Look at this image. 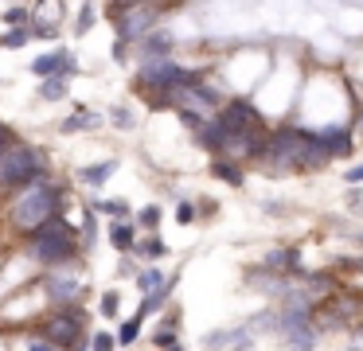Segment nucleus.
I'll use <instances>...</instances> for the list:
<instances>
[{
  "instance_id": "nucleus-35",
  "label": "nucleus",
  "mask_w": 363,
  "mask_h": 351,
  "mask_svg": "<svg viewBox=\"0 0 363 351\" xmlns=\"http://www.w3.org/2000/svg\"><path fill=\"white\" fill-rule=\"evenodd\" d=\"M12 140H16V133H12L9 125H0V156H4V148H9Z\"/></svg>"
},
{
  "instance_id": "nucleus-25",
  "label": "nucleus",
  "mask_w": 363,
  "mask_h": 351,
  "mask_svg": "<svg viewBox=\"0 0 363 351\" xmlns=\"http://www.w3.org/2000/svg\"><path fill=\"white\" fill-rule=\"evenodd\" d=\"M28 39H32V31H28V28H16V31H9V35L0 39V47H24Z\"/></svg>"
},
{
  "instance_id": "nucleus-6",
  "label": "nucleus",
  "mask_w": 363,
  "mask_h": 351,
  "mask_svg": "<svg viewBox=\"0 0 363 351\" xmlns=\"http://www.w3.org/2000/svg\"><path fill=\"white\" fill-rule=\"evenodd\" d=\"M308 145H313V137L308 133H297V129H281L269 137V160L281 164V168H305V152Z\"/></svg>"
},
{
  "instance_id": "nucleus-22",
  "label": "nucleus",
  "mask_w": 363,
  "mask_h": 351,
  "mask_svg": "<svg viewBox=\"0 0 363 351\" xmlns=\"http://www.w3.org/2000/svg\"><path fill=\"white\" fill-rule=\"evenodd\" d=\"M141 320H145V316H141V312H137L133 320H125V324L118 328V343H121V347H129V343L137 340V332H141Z\"/></svg>"
},
{
  "instance_id": "nucleus-2",
  "label": "nucleus",
  "mask_w": 363,
  "mask_h": 351,
  "mask_svg": "<svg viewBox=\"0 0 363 351\" xmlns=\"http://www.w3.org/2000/svg\"><path fill=\"white\" fill-rule=\"evenodd\" d=\"M28 250H32V257L43 262V265H63V262H71L74 250H79V230L55 215V218H48L43 226L32 230Z\"/></svg>"
},
{
  "instance_id": "nucleus-21",
  "label": "nucleus",
  "mask_w": 363,
  "mask_h": 351,
  "mask_svg": "<svg viewBox=\"0 0 363 351\" xmlns=\"http://www.w3.org/2000/svg\"><path fill=\"white\" fill-rule=\"evenodd\" d=\"M90 125H98V113H90V109H79L74 117H67L63 121V133H74V129H90Z\"/></svg>"
},
{
  "instance_id": "nucleus-15",
  "label": "nucleus",
  "mask_w": 363,
  "mask_h": 351,
  "mask_svg": "<svg viewBox=\"0 0 363 351\" xmlns=\"http://www.w3.org/2000/svg\"><path fill=\"white\" fill-rule=\"evenodd\" d=\"M113 168H118V164H113V160L90 164V168H82V172H79V179H82V184H90V187H102L106 179H110V172H113Z\"/></svg>"
},
{
  "instance_id": "nucleus-7",
  "label": "nucleus",
  "mask_w": 363,
  "mask_h": 351,
  "mask_svg": "<svg viewBox=\"0 0 363 351\" xmlns=\"http://www.w3.org/2000/svg\"><path fill=\"white\" fill-rule=\"evenodd\" d=\"M113 23H118V39H125V43L129 39H141V35H149V31L157 28V8L137 0V4L121 8V16Z\"/></svg>"
},
{
  "instance_id": "nucleus-38",
  "label": "nucleus",
  "mask_w": 363,
  "mask_h": 351,
  "mask_svg": "<svg viewBox=\"0 0 363 351\" xmlns=\"http://www.w3.org/2000/svg\"><path fill=\"white\" fill-rule=\"evenodd\" d=\"M359 269H363V257H359Z\"/></svg>"
},
{
  "instance_id": "nucleus-36",
  "label": "nucleus",
  "mask_w": 363,
  "mask_h": 351,
  "mask_svg": "<svg viewBox=\"0 0 363 351\" xmlns=\"http://www.w3.org/2000/svg\"><path fill=\"white\" fill-rule=\"evenodd\" d=\"M344 179H347V184H363V164H355V168H352V172H347V176H344Z\"/></svg>"
},
{
  "instance_id": "nucleus-31",
  "label": "nucleus",
  "mask_w": 363,
  "mask_h": 351,
  "mask_svg": "<svg viewBox=\"0 0 363 351\" xmlns=\"http://www.w3.org/2000/svg\"><path fill=\"white\" fill-rule=\"evenodd\" d=\"M94 347H98V351H110V347H118V335H106V332H98V335H94Z\"/></svg>"
},
{
  "instance_id": "nucleus-4",
  "label": "nucleus",
  "mask_w": 363,
  "mask_h": 351,
  "mask_svg": "<svg viewBox=\"0 0 363 351\" xmlns=\"http://www.w3.org/2000/svg\"><path fill=\"white\" fill-rule=\"evenodd\" d=\"M196 78H199V74L176 67V62L164 55V59H145L141 78H137V82H141L145 90H176V86H191Z\"/></svg>"
},
{
  "instance_id": "nucleus-17",
  "label": "nucleus",
  "mask_w": 363,
  "mask_h": 351,
  "mask_svg": "<svg viewBox=\"0 0 363 351\" xmlns=\"http://www.w3.org/2000/svg\"><path fill=\"white\" fill-rule=\"evenodd\" d=\"M246 343H250L246 332H219V335L207 340V347H246Z\"/></svg>"
},
{
  "instance_id": "nucleus-32",
  "label": "nucleus",
  "mask_w": 363,
  "mask_h": 351,
  "mask_svg": "<svg viewBox=\"0 0 363 351\" xmlns=\"http://www.w3.org/2000/svg\"><path fill=\"white\" fill-rule=\"evenodd\" d=\"M113 125H118V129H129V125H133V113H129V109H113Z\"/></svg>"
},
{
  "instance_id": "nucleus-20",
  "label": "nucleus",
  "mask_w": 363,
  "mask_h": 351,
  "mask_svg": "<svg viewBox=\"0 0 363 351\" xmlns=\"http://www.w3.org/2000/svg\"><path fill=\"white\" fill-rule=\"evenodd\" d=\"M328 308L336 312L340 320H352L355 312H359V301H355V296H336V301H328Z\"/></svg>"
},
{
  "instance_id": "nucleus-1",
  "label": "nucleus",
  "mask_w": 363,
  "mask_h": 351,
  "mask_svg": "<svg viewBox=\"0 0 363 351\" xmlns=\"http://www.w3.org/2000/svg\"><path fill=\"white\" fill-rule=\"evenodd\" d=\"M55 215H59V187L48 184V172H40L32 184H24V191L12 203V226L20 234H32L35 226H43Z\"/></svg>"
},
{
  "instance_id": "nucleus-11",
  "label": "nucleus",
  "mask_w": 363,
  "mask_h": 351,
  "mask_svg": "<svg viewBox=\"0 0 363 351\" xmlns=\"http://www.w3.org/2000/svg\"><path fill=\"white\" fill-rule=\"evenodd\" d=\"M308 316H313V304H308L305 296H293V301H285V308H281V328L308 324Z\"/></svg>"
},
{
  "instance_id": "nucleus-10",
  "label": "nucleus",
  "mask_w": 363,
  "mask_h": 351,
  "mask_svg": "<svg viewBox=\"0 0 363 351\" xmlns=\"http://www.w3.org/2000/svg\"><path fill=\"white\" fill-rule=\"evenodd\" d=\"M32 70H35V74H43V78H48V74H71L74 59L67 51H51V55H43V59H35Z\"/></svg>"
},
{
  "instance_id": "nucleus-29",
  "label": "nucleus",
  "mask_w": 363,
  "mask_h": 351,
  "mask_svg": "<svg viewBox=\"0 0 363 351\" xmlns=\"http://www.w3.org/2000/svg\"><path fill=\"white\" fill-rule=\"evenodd\" d=\"M141 254H149V257H160V254H164V242H160V238H149V242H141Z\"/></svg>"
},
{
  "instance_id": "nucleus-19",
  "label": "nucleus",
  "mask_w": 363,
  "mask_h": 351,
  "mask_svg": "<svg viewBox=\"0 0 363 351\" xmlns=\"http://www.w3.org/2000/svg\"><path fill=\"white\" fill-rule=\"evenodd\" d=\"M215 176L223 179V184H242V168L238 164H230V160H215Z\"/></svg>"
},
{
  "instance_id": "nucleus-8",
  "label": "nucleus",
  "mask_w": 363,
  "mask_h": 351,
  "mask_svg": "<svg viewBox=\"0 0 363 351\" xmlns=\"http://www.w3.org/2000/svg\"><path fill=\"white\" fill-rule=\"evenodd\" d=\"M219 121H223L227 133H242V129H254V125H258V113H254L250 101H227L223 113H219Z\"/></svg>"
},
{
  "instance_id": "nucleus-33",
  "label": "nucleus",
  "mask_w": 363,
  "mask_h": 351,
  "mask_svg": "<svg viewBox=\"0 0 363 351\" xmlns=\"http://www.w3.org/2000/svg\"><path fill=\"white\" fill-rule=\"evenodd\" d=\"M157 347H176V332H172V328L157 332Z\"/></svg>"
},
{
  "instance_id": "nucleus-24",
  "label": "nucleus",
  "mask_w": 363,
  "mask_h": 351,
  "mask_svg": "<svg viewBox=\"0 0 363 351\" xmlns=\"http://www.w3.org/2000/svg\"><path fill=\"white\" fill-rule=\"evenodd\" d=\"M94 211H102V215H113V218H125L129 207L121 199H106V203H94Z\"/></svg>"
},
{
  "instance_id": "nucleus-37",
  "label": "nucleus",
  "mask_w": 363,
  "mask_h": 351,
  "mask_svg": "<svg viewBox=\"0 0 363 351\" xmlns=\"http://www.w3.org/2000/svg\"><path fill=\"white\" fill-rule=\"evenodd\" d=\"M125 4H137V0H125Z\"/></svg>"
},
{
  "instance_id": "nucleus-14",
  "label": "nucleus",
  "mask_w": 363,
  "mask_h": 351,
  "mask_svg": "<svg viewBox=\"0 0 363 351\" xmlns=\"http://www.w3.org/2000/svg\"><path fill=\"white\" fill-rule=\"evenodd\" d=\"M320 140L328 145V152H332V156H347V152H352V133H347V129L320 133Z\"/></svg>"
},
{
  "instance_id": "nucleus-16",
  "label": "nucleus",
  "mask_w": 363,
  "mask_h": 351,
  "mask_svg": "<svg viewBox=\"0 0 363 351\" xmlns=\"http://www.w3.org/2000/svg\"><path fill=\"white\" fill-rule=\"evenodd\" d=\"M67 74H48L43 78V86H40V98L43 101H59V98H67Z\"/></svg>"
},
{
  "instance_id": "nucleus-23",
  "label": "nucleus",
  "mask_w": 363,
  "mask_h": 351,
  "mask_svg": "<svg viewBox=\"0 0 363 351\" xmlns=\"http://www.w3.org/2000/svg\"><path fill=\"white\" fill-rule=\"evenodd\" d=\"M137 285H141L145 293H152V289L164 285V273H160V269H145V273H137Z\"/></svg>"
},
{
  "instance_id": "nucleus-30",
  "label": "nucleus",
  "mask_w": 363,
  "mask_h": 351,
  "mask_svg": "<svg viewBox=\"0 0 363 351\" xmlns=\"http://www.w3.org/2000/svg\"><path fill=\"white\" fill-rule=\"evenodd\" d=\"M102 316H118V293H106L102 296Z\"/></svg>"
},
{
  "instance_id": "nucleus-27",
  "label": "nucleus",
  "mask_w": 363,
  "mask_h": 351,
  "mask_svg": "<svg viewBox=\"0 0 363 351\" xmlns=\"http://www.w3.org/2000/svg\"><path fill=\"white\" fill-rule=\"evenodd\" d=\"M90 23H94V4H86V8L79 12V23H74V31H79V35H86Z\"/></svg>"
},
{
  "instance_id": "nucleus-13",
  "label": "nucleus",
  "mask_w": 363,
  "mask_h": 351,
  "mask_svg": "<svg viewBox=\"0 0 363 351\" xmlns=\"http://www.w3.org/2000/svg\"><path fill=\"white\" fill-rule=\"evenodd\" d=\"M141 51H145V59H164V55L172 51V35H168V31H149Z\"/></svg>"
},
{
  "instance_id": "nucleus-18",
  "label": "nucleus",
  "mask_w": 363,
  "mask_h": 351,
  "mask_svg": "<svg viewBox=\"0 0 363 351\" xmlns=\"http://www.w3.org/2000/svg\"><path fill=\"white\" fill-rule=\"evenodd\" d=\"M110 242H113V250H133V226L129 223H113V230H110Z\"/></svg>"
},
{
  "instance_id": "nucleus-28",
  "label": "nucleus",
  "mask_w": 363,
  "mask_h": 351,
  "mask_svg": "<svg viewBox=\"0 0 363 351\" xmlns=\"http://www.w3.org/2000/svg\"><path fill=\"white\" fill-rule=\"evenodd\" d=\"M137 223H141V226H149V230H152V226L160 223V207H145V211H141V218H137Z\"/></svg>"
},
{
  "instance_id": "nucleus-9",
  "label": "nucleus",
  "mask_w": 363,
  "mask_h": 351,
  "mask_svg": "<svg viewBox=\"0 0 363 351\" xmlns=\"http://www.w3.org/2000/svg\"><path fill=\"white\" fill-rule=\"evenodd\" d=\"M48 293H51V301H55V304H74V301H79V293H82V285L74 277H59V273H51V277H48Z\"/></svg>"
},
{
  "instance_id": "nucleus-5",
  "label": "nucleus",
  "mask_w": 363,
  "mask_h": 351,
  "mask_svg": "<svg viewBox=\"0 0 363 351\" xmlns=\"http://www.w3.org/2000/svg\"><path fill=\"white\" fill-rule=\"evenodd\" d=\"M43 335H48L55 347H82V312L74 308V304H59V312L48 320V324L40 328Z\"/></svg>"
},
{
  "instance_id": "nucleus-3",
  "label": "nucleus",
  "mask_w": 363,
  "mask_h": 351,
  "mask_svg": "<svg viewBox=\"0 0 363 351\" xmlns=\"http://www.w3.org/2000/svg\"><path fill=\"white\" fill-rule=\"evenodd\" d=\"M40 172H43V156H40V148L12 140V145L4 148V156H0V191H12V187L32 184V179L40 176Z\"/></svg>"
},
{
  "instance_id": "nucleus-12",
  "label": "nucleus",
  "mask_w": 363,
  "mask_h": 351,
  "mask_svg": "<svg viewBox=\"0 0 363 351\" xmlns=\"http://www.w3.org/2000/svg\"><path fill=\"white\" fill-rule=\"evenodd\" d=\"M196 137H199V145L203 148H211V152H223V140H227V129H223V121L219 117H211V121H203L196 129Z\"/></svg>"
},
{
  "instance_id": "nucleus-34",
  "label": "nucleus",
  "mask_w": 363,
  "mask_h": 351,
  "mask_svg": "<svg viewBox=\"0 0 363 351\" xmlns=\"http://www.w3.org/2000/svg\"><path fill=\"white\" fill-rule=\"evenodd\" d=\"M176 218H180V223H191V218H196V207H191V203H180V207H176Z\"/></svg>"
},
{
  "instance_id": "nucleus-26",
  "label": "nucleus",
  "mask_w": 363,
  "mask_h": 351,
  "mask_svg": "<svg viewBox=\"0 0 363 351\" xmlns=\"http://www.w3.org/2000/svg\"><path fill=\"white\" fill-rule=\"evenodd\" d=\"M32 20V16H28V8H9V12H4V23H12V28H24V23Z\"/></svg>"
},
{
  "instance_id": "nucleus-39",
  "label": "nucleus",
  "mask_w": 363,
  "mask_h": 351,
  "mask_svg": "<svg viewBox=\"0 0 363 351\" xmlns=\"http://www.w3.org/2000/svg\"><path fill=\"white\" fill-rule=\"evenodd\" d=\"M359 133H363V121H359Z\"/></svg>"
}]
</instances>
